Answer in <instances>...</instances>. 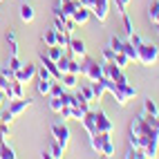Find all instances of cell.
<instances>
[{"label":"cell","instance_id":"41","mask_svg":"<svg viewBox=\"0 0 159 159\" xmlns=\"http://www.w3.org/2000/svg\"><path fill=\"white\" fill-rule=\"evenodd\" d=\"M7 137H9V123H2V121H0V139L7 141Z\"/></svg>","mask_w":159,"mask_h":159},{"label":"cell","instance_id":"16","mask_svg":"<svg viewBox=\"0 0 159 159\" xmlns=\"http://www.w3.org/2000/svg\"><path fill=\"white\" fill-rule=\"evenodd\" d=\"M0 159H16V150L7 141L0 143Z\"/></svg>","mask_w":159,"mask_h":159},{"label":"cell","instance_id":"46","mask_svg":"<svg viewBox=\"0 0 159 159\" xmlns=\"http://www.w3.org/2000/svg\"><path fill=\"white\" fill-rule=\"evenodd\" d=\"M5 101H7V99H5V90H0V105H2Z\"/></svg>","mask_w":159,"mask_h":159},{"label":"cell","instance_id":"8","mask_svg":"<svg viewBox=\"0 0 159 159\" xmlns=\"http://www.w3.org/2000/svg\"><path fill=\"white\" fill-rule=\"evenodd\" d=\"M94 121H97V130H99V132H112V128H114L112 121L108 119V114L101 112V110L94 112Z\"/></svg>","mask_w":159,"mask_h":159},{"label":"cell","instance_id":"21","mask_svg":"<svg viewBox=\"0 0 159 159\" xmlns=\"http://www.w3.org/2000/svg\"><path fill=\"white\" fill-rule=\"evenodd\" d=\"M143 112L157 116V114H159V108H157V103H155L152 99H146V101H143Z\"/></svg>","mask_w":159,"mask_h":159},{"label":"cell","instance_id":"13","mask_svg":"<svg viewBox=\"0 0 159 159\" xmlns=\"http://www.w3.org/2000/svg\"><path fill=\"white\" fill-rule=\"evenodd\" d=\"M40 63H43V65L49 70V74H52V79H56V81H61V76H63V74H61V70H58V65H56V63L54 61H49L45 54L43 56H40Z\"/></svg>","mask_w":159,"mask_h":159},{"label":"cell","instance_id":"37","mask_svg":"<svg viewBox=\"0 0 159 159\" xmlns=\"http://www.w3.org/2000/svg\"><path fill=\"white\" fill-rule=\"evenodd\" d=\"M121 90L125 92V97H128V99H134V97H137V88H134V85H130V83L121 85Z\"/></svg>","mask_w":159,"mask_h":159},{"label":"cell","instance_id":"48","mask_svg":"<svg viewBox=\"0 0 159 159\" xmlns=\"http://www.w3.org/2000/svg\"><path fill=\"white\" fill-rule=\"evenodd\" d=\"M0 5H2V0H0Z\"/></svg>","mask_w":159,"mask_h":159},{"label":"cell","instance_id":"18","mask_svg":"<svg viewBox=\"0 0 159 159\" xmlns=\"http://www.w3.org/2000/svg\"><path fill=\"white\" fill-rule=\"evenodd\" d=\"M121 52H123V54L130 58V63H132V61H137V47L130 43V40H123V47H121Z\"/></svg>","mask_w":159,"mask_h":159},{"label":"cell","instance_id":"27","mask_svg":"<svg viewBox=\"0 0 159 159\" xmlns=\"http://www.w3.org/2000/svg\"><path fill=\"white\" fill-rule=\"evenodd\" d=\"M65 92V88H63V83L61 81H52V90H49V97H61V94Z\"/></svg>","mask_w":159,"mask_h":159},{"label":"cell","instance_id":"39","mask_svg":"<svg viewBox=\"0 0 159 159\" xmlns=\"http://www.w3.org/2000/svg\"><path fill=\"white\" fill-rule=\"evenodd\" d=\"M114 54H116V52L108 45V47H103V52H101V58L103 61H114Z\"/></svg>","mask_w":159,"mask_h":159},{"label":"cell","instance_id":"15","mask_svg":"<svg viewBox=\"0 0 159 159\" xmlns=\"http://www.w3.org/2000/svg\"><path fill=\"white\" fill-rule=\"evenodd\" d=\"M61 83H63V88H76V85H79V74L65 72V74L61 76Z\"/></svg>","mask_w":159,"mask_h":159},{"label":"cell","instance_id":"26","mask_svg":"<svg viewBox=\"0 0 159 159\" xmlns=\"http://www.w3.org/2000/svg\"><path fill=\"white\" fill-rule=\"evenodd\" d=\"M125 157H128V159H146L143 148H134V146L128 148V155H125Z\"/></svg>","mask_w":159,"mask_h":159},{"label":"cell","instance_id":"10","mask_svg":"<svg viewBox=\"0 0 159 159\" xmlns=\"http://www.w3.org/2000/svg\"><path fill=\"white\" fill-rule=\"evenodd\" d=\"M81 125L85 128V132H88V134L97 132V121H94V112H92V110H88L85 114H83V119H81Z\"/></svg>","mask_w":159,"mask_h":159},{"label":"cell","instance_id":"33","mask_svg":"<svg viewBox=\"0 0 159 159\" xmlns=\"http://www.w3.org/2000/svg\"><path fill=\"white\" fill-rule=\"evenodd\" d=\"M56 65H58V70H61V74H65L67 70H70V56H65L63 54L58 61H56Z\"/></svg>","mask_w":159,"mask_h":159},{"label":"cell","instance_id":"14","mask_svg":"<svg viewBox=\"0 0 159 159\" xmlns=\"http://www.w3.org/2000/svg\"><path fill=\"white\" fill-rule=\"evenodd\" d=\"M36 18V11H34V7L31 5H20V20H23V23H31V20Z\"/></svg>","mask_w":159,"mask_h":159},{"label":"cell","instance_id":"28","mask_svg":"<svg viewBox=\"0 0 159 159\" xmlns=\"http://www.w3.org/2000/svg\"><path fill=\"white\" fill-rule=\"evenodd\" d=\"M112 97L116 99V103H119V105H121V108H123V105H128V101H130L128 97H125V92H123V90H121L119 85H116V92L112 94Z\"/></svg>","mask_w":159,"mask_h":159},{"label":"cell","instance_id":"1","mask_svg":"<svg viewBox=\"0 0 159 159\" xmlns=\"http://www.w3.org/2000/svg\"><path fill=\"white\" fill-rule=\"evenodd\" d=\"M159 58V47L152 43H141L137 47V63H141L143 67H152Z\"/></svg>","mask_w":159,"mask_h":159},{"label":"cell","instance_id":"19","mask_svg":"<svg viewBox=\"0 0 159 159\" xmlns=\"http://www.w3.org/2000/svg\"><path fill=\"white\" fill-rule=\"evenodd\" d=\"M148 18H150V23H152L155 27L159 25V2H157V0L148 7Z\"/></svg>","mask_w":159,"mask_h":159},{"label":"cell","instance_id":"23","mask_svg":"<svg viewBox=\"0 0 159 159\" xmlns=\"http://www.w3.org/2000/svg\"><path fill=\"white\" fill-rule=\"evenodd\" d=\"M43 43H45L47 47L56 45V29H47V31H45V34H43Z\"/></svg>","mask_w":159,"mask_h":159},{"label":"cell","instance_id":"3","mask_svg":"<svg viewBox=\"0 0 159 159\" xmlns=\"http://www.w3.org/2000/svg\"><path fill=\"white\" fill-rule=\"evenodd\" d=\"M81 76H85L88 81H101V79H103V67H101V63L94 61V58L83 56V63H81Z\"/></svg>","mask_w":159,"mask_h":159},{"label":"cell","instance_id":"30","mask_svg":"<svg viewBox=\"0 0 159 159\" xmlns=\"http://www.w3.org/2000/svg\"><path fill=\"white\" fill-rule=\"evenodd\" d=\"M36 79L47 81V79H52V74H49V70H47L45 65H36Z\"/></svg>","mask_w":159,"mask_h":159},{"label":"cell","instance_id":"17","mask_svg":"<svg viewBox=\"0 0 159 159\" xmlns=\"http://www.w3.org/2000/svg\"><path fill=\"white\" fill-rule=\"evenodd\" d=\"M63 54H65V49H63V47H58V45H52V47H47V54H45V56H47L49 61H54V63H56V61H58Z\"/></svg>","mask_w":159,"mask_h":159},{"label":"cell","instance_id":"49","mask_svg":"<svg viewBox=\"0 0 159 159\" xmlns=\"http://www.w3.org/2000/svg\"><path fill=\"white\" fill-rule=\"evenodd\" d=\"M58 2H63V0H58Z\"/></svg>","mask_w":159,"mask_h":159},{"label":"cell","instance_id":"2","mask_svg":"<svg viewBox=\"0 0 159 159\" xmlns=\"http://www.w3.org/2000/svg\"><path fill=\"white\" fill-rule=\"evenodd\" d=\"M101 67H103V76H105V79H110V81H114L119 88L128 83V76L123 74V70L116 65L114 61H101Z\"/></svg>","mask_w":159,"mask_h":159},{"label":"cell","instance_id":"29","mask_svg":"<svg viewBox=\"0 0 159 159\" xmlns=\"http://www.w3.org/2000/svg\"><path fill=\"white\" fill-rule=\"evenodd\" d=\"M121 18H123V29H125V36L130 38V36L134 34V25H132V20L128 18V14H123Z\"/></svg>","mask_w":159,"mask_h":159},{"label":"cell","instance_id":"44","mask_svg":"<svg viewBox=\"0 0 159 159\" xmlns=\"http://www.w3.org/2000/svg\"><path fill=\"white\" fill-rule=\"evenodd\" d=\"M0 121H2V123H11V121H14V114L9 112V110H5V112H0Z\"/></svg>","mask_w":159,"mask_h":159},{"label":"cell","instance_id":"35","mask_svg":"<svg viewBox=\"0 0 159 159\" xmlns=\"http://www.w3.org/2000/svg\"><path fill=\"white\" fill-rule=\"evenodd\" d=\"M63 152H65V150H63V148L58 146V141H52V148H49V155L58 159V157H63Z\"/></svg>","mask_w":159,"mask_h":159},{"label":"cell","instance_id":"47","mask_svg":"<svg viewBox=\"0 0 159 159\" xmlns=\"http://www.w3.org/2000/svg\"><path fill=\"white\" fill-rule=\"evenodd\" d=\"M152 128H155V130H159V116L155 119V125H152Z\"/></svg>","mask_w":159,"mask_h":159},{"label":"cell","instance_id":"4","mask_svg":"<svg viewBox=\"0 0 159 159\" xmlns=\"http://www.w3.org/2000/svg\"><path fill=\"white\" fill-rule=\"evenodd\" d=\"M52 137H54V141H58V146L65 150L67 143H70V137H72V132H70V128L65 125V121L52 125Z\"/></svg>","mask_w":159,"mask_h":159},{"label":"cell","instance_id":"7","mask_svg":"<svg viewBox=\"0 0 159 159\" xmlns=\"http://www.w3.org/2000/svg\"><path fill=\"white\" fill-rule=\"evenodd\" d=\"M31 108V101L29 99H14V101H9V112L14 114V119L16 116H20L25 110H29Z\"/></svg>","mask_w":159,"mask_h":159},{"label":"cell","instance_id":"9","mask_svg":"<svg viewBox=\"0 0 159 159\" xmlns=\"http://www.w3.org/2000/svg\"><path fill=\"white\" fill-rule=\"evenodd\" d=\"M70 52H72V58H83L88 54V47L81 38H70Z\"/></svg>","mask_w":159,"mask_h":159},{"label":"cell","instance_id":"22","mask_svg":"<svg viewBox=\"0 0 159 159\" xmlns=\"http://www.w3.org/2000/svg\"><path fill=\"white\" fill-rule=\"evenodd\" d=\"M52 81H54V79H47V81H40V79H38V94H43V97H49Z\"/></svg>","mask_w":159,"mask_h":159},{"label":"cell","instance_id":"45","mask_svg":"<svg viewBox=\"0 0 159 159\" xmlns=\"http://www.w3.org/2000/svg\"><path fill=\"white\" fill-rule=\"evenodd\" d=\"M83 114H85V112H83L81 108H76V105H72V119L81 121V119H83Z\"/></svg>","mask_w":159,"mask_h":159},{"label":"cell","instance_id":"5","mask_svg":"<svg viewBox=\"0 0 159 159\" xmlns=\"http://www.w3.org/2000/svg\"><path fill=\"white\" fill-rule=\"evenodd\" d=\"M14 79L20 81L23 85H25V83H29V81H34V79H36V65H34V63H23L20 70L14 72Z\"/></svg>","mask_w":159,"mask_h":159},{"label":"cell","instance_id":"11","mask_svg":"<svg viewBox=\"0 0 159 159\" xmlns=\"http://www.w3.org/2000/svg\"><path fill=\"white\" fill-rule=\"evenodd\" d=\"M90 14H92L90 9H85V7H81V5H79V9L72 14V20L76 23V27H79V25H85L88 20H90Z\"/></svg>","mask_w":159,"mask_h":159},{"label":"cell","instance_id":"32","mask_svg":"<svg viewBox=\"0 0 159 159\" xmlns=\"http://www.w3.org/2000/svg\"><path fill=\"white\" fill-rule=\"evenodd\" d=\"M7 65H9V70H11V72H18L20 65H23V61H20V56H9Z\"/></svg>","mask_w":159,"mask_h":159},{"label":"cell","instance_id":"34","mask_svg":"<svg viewBox=\"0 0 159 159\" xmlns=\"http://www.w3.org/2000/svg\"><path fill=\"white\" fill-rule=\"evenodd\" d=\"M61 108H63L61 97H49V110L52 112H61Z\"/></svg>","mask_w":159,"mask_h":159},{"label":"cell","instance_id":"25","mask_svg":"<svg viewBox=\"0 0 159 159\" xmlns=\"http://www.w3.org/2000/svg\"><path fill=\"white\" fill-rule=\"evenodd\" d=\"M79 92H81L90 103H92V101H97V99H94V92H92V85H90V83H81V90H79Z\"/></svg>","mask_w":159,"mask_h":159},{"label":"cell","instance_id":"20","mask_svg":"<svg viewBox=\"0 0 159 159\" xmlns=\"http://www.w3.org/2000/svg\"><path fill=\"white\" fill-rule=\"evenodd\" d=\"M70 38H72V34H67V31H56V45L58 47L67 49L70 47Z\"/></svg>","mask_w":159,"mask_h":159},{"label":"cell","instance_id":"36","mask_svg":"<svg viewBox=\"0 0 159 159\" xmlns=\"http://www.w3.org/2000/svg\"><path fill=\"white\" fill-rule=\"evenodd\" d=\"M112 2L116 5V9H119L116 14L123 16V14H125V9H128V5H130V0H112Z\"/></svg>","mask_w":159,"mask_h":159},{"label":"cell","instance_id":"40","mask_svg":"<svg viewBox=\"0 0 159 159\" xmlns=\"http://www.w3.org/2000/svg\"><path fill=\"white\" fill-rule=\"evenodd\" d=\"M58 114H61V119H63V121H70V119H72V105H63Z\"/></svg>","mask_w":159,"mask_h":159},{"label":"cell","instance_id":"6","mask_svg":"<svg viewBox=\"0 0 159 159\" xmlns=\"http://www.w3.org/2000/svg\"><path fill=\"white\" fill-rule=\"evenodd\" d=\"M92 14L99 18V23H105V18L110 14V0H94Z\"/></svg>","mask_w":159,"mask_h":159},{"label":"cell","instance_id":"43","mask_svg":"<svg viewBox=\"0 0 159 159\" xmlns=\"http://www.w3.org/2000/svg\"><path fill=\"white\" fill-rule=\"evenodd\" d=\"M9 85H11V79L5 76V74H0V90H9Z\"/></svg>","mask_w":159,"mask_h":159},{"label":"cell","instance_id":"12","mask_svg":"<svg viewBox=\"0 0 159 159\" xmlns=\"http://www.w3.org/2000/svg\"><path fill=\"white\" fill-rule=\"evenodd\" d=\"M103 157H114V143L110 139V132H103V143H101V152Z\"/></svg>","mask_w":159,"mask_h":159},{"label":"cell","instance_id":"42","mask_svg":"<svg viewBox=\"0 0 159 159\" xmlns=\"http://www.w3.org/2000/svg\"><path fill=\"white\" fill-rule=\"evenodd\" d=\"M61 101H63V105H74V94L63 92V94H61Z\"/></svg>","mask_w":159,"mask_h":159},{"label":"cell","instance_id":"38","mask_svg":"<svg viewBox=\"0 0 159 159\" xmlns=\"http://www.w3.org/2000/svg\"><path fill=\"white\" fill-rule=\"evenodd\" d=\"M110 47H112L114 52H121V47H123V38L112 36V38H110Z\"/></svg>","mask_w":159,"mask_h":159},{"label":"cell","instance_id":"24","mask_svg":"<svg viewBox=\"0 0 159 159\" xmlns=\"http://www.w3.org/2000/svg\"><path fill=\"white\" fill-rule=\"evenodd\" d=\"M7 40H9V47H11V56H18V38L14 31H7Z\"/></svg>","mask_w":159,"mask_h":159},{"label":"cell","instance_id":"31","mask_svg":"<svg viewBox=\"0 0 159 159\" xmlns=\"http://www.w3.org/2000/svg\"><path fill=\"white\" fill-rule=\"evenodd\" d=\"M114 63H116V65H119V67L123 70V67H125V65H128V63H130V58L125 56L123 52H116V54H114Z\"/></svg>","mask_w":159,"mask_h":159}]
</instances>
